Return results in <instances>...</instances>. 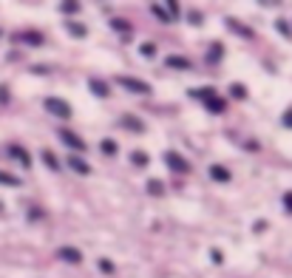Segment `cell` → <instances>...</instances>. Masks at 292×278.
<instances>
[{
    "label": "cell",
    "mask_w": 292,
    "mask_h": 278,
    "mask_svg": "<svg viewBox=\"0 0 292 278\" xmlns=\"http://www.w3.org/2000/svg\"><path fill=\"white\" fill-rule=\"evenodd\" d=\"M43 108L51 114V117H57V119H71V105H68L66 99H60V97H46L43 99Z\"/></svg>",
    "instance_id": "6da1fadb"
},
{
    "label": "cell",
    "mask_w": 292,
    "mask_h": 278,
    "mask_svg": "<svg viewBox=\"0 0 292 278\" xmlns=\"http://www.w3.org/2000/svg\"><path fill=\"white\" fill-rule=\"evenodd\" d=\"M57 139H60L66 148H71V151H86L88 148L86 139H82V136H77L74 131H68V128H57Z\"/></svg>",
    "instance_id": "7a4b0ae2"
},
{
    "label": "cell",
    "mask_w": 292,
    "mask_h": 278,
    "mask_svg": "<svg viewBox=\"0 0 292 278\" xmlns=\"http://www.w3.org/2000/svg\"><path fill=\"white\" fill-rule=\"evenodd\" d=\"M116 85H122L125 91H134V94H151V85L142 80H134V77H116Z\"/></svg>",
    "instance_id": "3957f363"
},
{
    "label": "cell",
    "mask_w": 292,
    "mask_h": 278,
    "mask_svg": "<svg viewBox=\"0 0 292 278\" xmlns=\"http://www.w3.org/2000/svg\"><path fill=\"white\" fill-rule=\"evenodd\" d=\"M164 162H168V165H171V170H176V173H187L190 170L187 159H184L179 151H168V154H164Z\"/></svg>",
    "instance_id": "277c9868"
},
{
    "label": "cell",
    "mask_w": 292,
    "mask_h": 278,
    "mask_svg": "<svg viewBox=\"0 0 292 278\" xmlns=\"http://www.w3.org/2000/svg\"><path fill=\"white\" fill-rule=\"evenodd\" d=\"M119 125L125 131H134V134H145V122H142L136 114H125V117L119 119Z\"/></svg>",
    "instance_id": "5b68a950"
},
{
    "label": "cell",
    "mask_w": 292,
    "mask_h": 278,
    "mask_svg": "<svg viewBox=\"0 0 292 278\" xmlns=\"http://www.w3.org/2000/svg\"><path fill=\"white\" fill-rule=\"evenodd\" d=\"M224 23H227V29H233V34H238V37H244V40L256 37V34H253V29H249V26H244V23H238L236 17H227Z\"/></svg>",
    "instance_id": "8992f818"
},
{
    "label": "cell",
    "mask_w": 292,
    "mask_h": 278,
    "mask_svg": "<svg viewBox=\"0 0 292 278\" xmlns=\"http://www.w3.org/2000/svg\"><path fill=\"white\" fill-rule=\"evenodd\" d=\"M88 88H91V94H94V97H99V99H105L111 94L108 82H102L99 77H91V80H88Z\"/></svg>",
    "instance_id": "52a82bcc"
},
{
    "label": "cell",
    "mask_w": 292,
    "mask_h": 278,
    "mask_svg": "<svg viewBox=\"0 0 292 278\" xmlns=\"http://www.w3.org/2000/svg\"><path fill=\"white\" fill-rule=\"evenodd\" d=\"M201 105H204V108H207V111H210V114H221V111H224V105H227V102H224V97H219V94H213V97H210V99H204Z\"/></svg>",
    "instance_id": "ba28073f"
},
{
    "label": "cell",
    "mask_w": 292,
    "mask_h": 278,
    "mask_svg": "<svg viewBox=\"0 0 292 278\" xmlns=\"http://www.w3.org/2000/svg\"><path fill=\"white\" fill-rule=\"evenodd\" d=\"M213 94H219L213 85H207V88H190L187 91V97H193V99H199V102H204V99H210Z\"/></svg>",
    "instance_id": "9c48e42d"
},
{
    "label": "cell",
    "mask_w": 292,
    "mask_h": 278,
    "mask_svg": "<svg viewBox=\"0 0 292 278\" xmlns=\"http://www.w3.org/2000/svg\"><path fill=\"white\" fill-rule=\"evenodd\" d=\"M210 179H216V182H230L233 176H230V170H227L224 165H210Z\"/></svg>",
    "instance_id": "30bf717a"
},
{
    "label": "cell",
    "mask_w": 292,
    "mask_h": 278,
    "mask_svg": "<svg viewBox=\"0 0 292 278\" xmlns=\"http://www.w3.org/2000/svg\"><path fill=\"white\" fill-rule=\"evenodd\" d=\"M68 165H71L74 173H82V176H88V173H91V165H88L86 159H79V156H71V159H68Z\"/></svg>",
    "instance_id": "8fae6325"
},
{
    "label": "cell",
    "mask_w": 292,
    "mask_h": 278,
    "mask_svg": "<svg viewBox=\"0 0 292 278\" xmlns=\"http://www.w3.org/2000/svg\"><path fill=\"white\" fill-rule=\"evenodd\" d=\"M111 29H114L116 34H122V37H131V34H134L131 23H125V20H119V17H114V20H111Z\"/></svg>",
    "instance_id": "7c38bea8"
},
{
    "label": "cell",
    "mask_w": 292,
    "mask_h": 278,
    "mask_svg": "<svg viewBox=\"0 0 292 278\" xmlns=\"http://www.w3.org/2000/svg\"><path fill=\"white\" fill-rule=\"evenodd\" d=\"M9 154H12V156H14V159H17V162H20V165H23V167H31V156H29V154H26V151H23V148H20V145H12V148H9Z\"/></svg>",
    "instance_id": "4fadbf2b"
},
{
    "label": "cell",
    "mask_w": 292,
    "mask_h": 278,
    "mask_svg": "<svg viewBox=\"0 0 292 278\" xmlns=\"http://www.w3.org/2000/svg\"><path fill=\"white\" fill-rule=\"evenodd\" d=\"M17 40L29 46H43V34H37V31H26V34H17Z\"/></svg>",
    "instance_id": "5bb4252c"
},
{
    "label": "cell",
    "mask_w": 292,
    "mask_h": 278,
    "mask_svg": "<svg viewBox=\"0 0 292 278\" xmlns=\"http://www.w3.org/2000/svg\"><path fill=\"white\" fill-rule=\"evenodd\" d=\"M221 57H224V46L221 43H213L207 49V62H216V60H221Z\"/></svg>",
    "instance_id": "9a60e30c"
},
{
    "label": "cell",
    "mask_w": 292,
    "mask_h": 278,
    "mask_svg": "<svg viewBox=\"0 0 292 278\" xmlns=\"http://www.w3.org/2000/svg\"><path fill=\"white\" fill-rule=\"evenodd\" d=\"M164 62H168L171 68H193V62H190V60H184V57H168Z\"/></svg>",
    "instance_id": "2e32d148"
},
{
    "label": "cell",
    "mask_w": 292,
    "mask_h": 278,
    "mask_svg": "<svg viewBox=\"0 0 292 278\" xmlns=\"http://www.w3.org/2000/svg\"><path fill=\"white\" fill-rule=\"evenodd\" d=\"M148 9H151V12L156 14V17L162 20V23H168V20H171V14L164 12V6H162V3H151V6H148Z\"/></svg>",
    "instance_id": "e0dca14e"
},
{
    "label": "cell",
    "mask_w": 292,
    "mask_h": 278,
    "mask_svg": "<svg viewBox=\"0 0 292 278\" xmlns=\"http://www.w3.org/2000/svg\"><path fill=\"white\" fill-rule=\"evenodd\" d=\"M57 9H60L62 14H79V12H82L79 3H57Z\"/></svg>",
    "instance_id": "ac0fdd59"
},
{
    "label": "cell",
    "mask_w": 292,
    "mask_h": 278,
    "mask_svg": "<svg viewBox=\"0 0 292 278\" xmlns=\"http://www.w3.org/2000/svg\"><path fill=\"white\" fill-rule=\"evenodd\" d=\"M230 97L233 99H247V88H244L241 82H233V85H230Z\"/></svg>",
    "instance_id": "d6986e66"
},
{
    "label": "cell",
    "mask_w": 292,
    "mask_h": 278,
    "mask_svg": "<svg viewBox=\"0 0 292 278\" xmlns=\"http://www.w3.org/2000/svg\"><path fill=\"white\" fill-rule=\"evenodd\" d=\"M68 34H71V37H86L88 29L86 26H79V23H68Z\"/></svg>",
    "instance_id": "ffe728a7"
},
{
    "label": "cell",
    "mask_w": 292,
    "mask_h": 278,
    "mask_svg": "<svg viewBox=\"0 0 292 278\" xmlns=\"http://www.w3.org/2000/svg\"><path fill=\"white\" fill-rule=\"evenodd\" d=\"M139 54L148 57V60H153V57H156V46H153V43H142L139 46Z\"/></svg>",
    "instance_id": "44dd1931"
},
{
    "label": "cell",
    "mask_w": 292,
    "mask_h": 278,
    "mask_svg": "<svg viewBox=\"0 0 292 278\" xmlns=\"http://www.w3.org/2000/svg\"><path fill=\"white\" fill-rule=\"evenodd\" d=\"M275 29H278L284 37H292V26L286 23V20H275Z\"/></svg>",
    "instance_id": "7402d4cb"
},
{
    "label": "cell",
    "mask_w": 292,
    "mask_h": 278,
    "mask_svg": "<svg viewBox=\"0 0 292 278\" xmlns=\"http://www.w3.org/2000/svg\"><path fill=\"white\" fill-rule=\"evenodd\" d=\"M43 162L51 167V170H60V165H57V159H54V154H51V151H43Z\"/></svg>",
    "instance_id": "603a6c76"
},
{
    "label": "cell",
    "mask_w": 292,
    "mask_h": 278,
    "mask_svg": "<svg viewBox=\"0 0 292 278\" xmlns=\"http://www.w3.org/2000/svg\"><path fill=\"white\" fill-rule=\"evenodd\" d=\"M99 145H102V154H108V156L116 154V142H114V139H102Z\"/></svg>",
    "instance_id": "cb8c5ba5"
},
{
    "label": "cell",
    "mask_w": 292,
    "mask_h": 278,
    "mask_svg": "<svg viewBox=\"0 0 292 278\" xmlns=\"http://www.w3.org/2000/svg\"><path fill=\"white\" fill-rule=\"evenodd\" d=\"M131 159H134V165H139V167L148 165V156L142 154V151H134V154H131Z\"/></svg>",
    "instance_id": "d4e9b609"
},
{
    "label": "cell",
    "mask_w": 292,
    "mask_h": 278,
    "mask_svg": "<svg viewBox=\"0 0 292 278\" xmlns=\"http://www.w3.org/2000/svg\"><path fill=\"white\" fill-rule=\"evenodd\" d=\"M0 185H12V187H17V185H20V179H14V176H9V173L0 170Z\"/></svg>",
    "instance_id": "484cf974"
},
{
    "label": "cell",
    "mask_w": 292,
    "mask_h": 278,
    "mask_svg": "<svg viewBox=\"0 0 292 278\" xmlns=\"http://www.w3.org/2000/svg\"><path fill=\"white\" fill-rule=\"evenodd\" d=\"M60 255H66V261H79L77 250H60Z\"/></svg>",
    "instance_id": "4316f807"
},
{
    "label": "cell",
    "mask_w": 292,
    "mask_h": 278,
    "mask_svg": "<svg viewBox=\"0 0 292 278\" xmlns=\"http://www.w3.org/2000/svg\"><path fill=\"white\" fill-rule=\"evenodd\" d=\"M148 190H151L153 196H159V193H162V182H156V179H153V182H148Z\"/></svg>",
    "instance_id": "83f0119b"
},
{
    "label": "cell",
    "mask_w": 292,
    "mask_h": 278,
    "mask_svg": "<svg viewBox=\"0 0 292 278\" xmlns=\"http://www.w3.org/2000/svg\"><path fill=\"white\" fill-rule=\"evenodd\" d=\"M281 122H284V128H292V108H289V111H284V117H281Z\"/></svg>",
    "instance_id": "f1b7e54d"
},
{
    "label": "cell",
    "mask_w": 292,
    "mask_h": 278,
    "mask_svg": "<svg viewBox=\"0 0 292 278\" xmlns=\"http://www.w3.org/2000/svg\"><path fill=\"white\" fill-rule=\"evenodd\" d=\"M6 102H9V88L0 85V105H6Z\"/></svg>",
    "instance_id": "f546056e"
},
{
    "label": "cell",
    "mask_w": 292,
    "mask_h": 278,
    "mask_svg": "<svg viewBox=\"0 0 292 278\" xmlns=\"http://www.w3.org/2000/svg\"><path fill=\"white\" fill-rule=\"evenodd\" d=\"M284 204H286V207L292 210V193H286V196H284Z\"/></svg>",
    "instance_id": "4dcf8cb0"
}]
</instances>
